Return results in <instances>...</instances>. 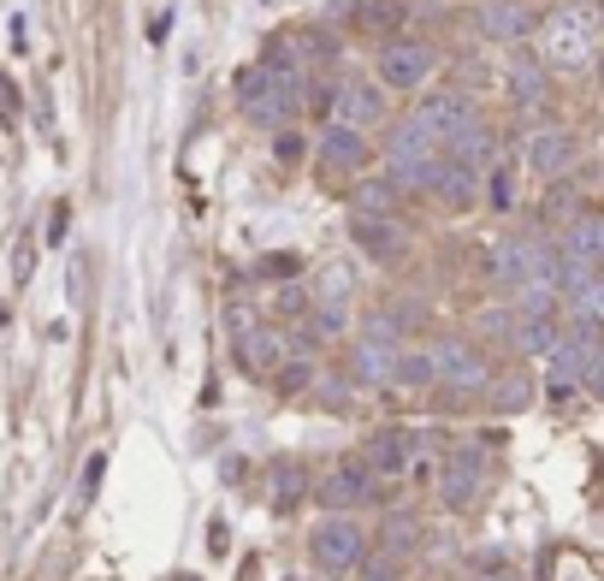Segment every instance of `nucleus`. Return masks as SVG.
Wrapping results in <instances>:
<instances>
[{
  "label": "nucleus",
  "mask_w": 604,
  "mask_h": 581,
  "mask_svg": "<svg viewBox=\"0 0 604 581\" xmlns=\"http://www.w3.org/2000/svg\"><path fill=\"white\" fill-rule=\"evenodd\" d=\"M599 48V7H569L545 24V54L557 66H586Z\"/></svg>",
  "instance_id": "1"
},
{
  "label": "nucleus",
  "mask_w": 604,
  "mask_h": 581,
  "mask_svg": "<svg viewBox=\"0 0 604 581\" xmlns=\"http://www.w3.org/2000/svg\"><path fill=\"white\" fill-rule=\"evenodd\" d=\"M498 280L515 285V290H545V285L557 290V267H551L539 238H510L504 250H498Z\"/></svg>",
  "instance_id": "2"
},
{
  "label": "nucleus",
  "mask_w": 604,
  "mask_h": 581,
  "mask_svg": "<svg viewBox=\"0 0 604 581\" xmlns=\"http://www.w3.org/2000/svg\"><path fill=\"white\" fill-rule=\"evenodd\" d=\"M238 107L249 113V119H261V125H285L290 113H297V101L278 90L267 66H243L238 71Z\"/></svg>",
  "instance_id": "3"
},
{
  "label": "nucleus",
  "mask_w": 604,
  "mask_h": 581,
  "mask_svg": "<svg viewBox=\"0 0 604 581\" xmlns=\"http://www.w3.org/2000/svg\"><path fill=\"white\" fill-rule=\"evenodd\" d=\"M599 261H604V214H581V220L563 231V273H557V280H569L581 290Z\"/></svg>",
  "instance_id": "4"
},
{
  "label": "nucleus",
  "mask_w": 604,
  "mask_h": 581,
  "mask_svg": "<svg viewBox=\"0 0 604 581\" xmlns=\"http://www.w3.org/2000/svg\"><path fill=\"white\" fill-rule=\"evenodd\" d=\"M433 78V48L426 42H386L379 54V83L386 90H421Z\"/></svg>",
  "instance_id": "5"
},
{
  "label": "nucleus",
  "mask_w": 604,
  "mask_h": 581,
  "mask_svg": "<svg viewBox=\"0 0 604 581\" xmlns=\"http://www.w3.org/2000/svg\"><path fill=\"white\" fill-rule=\"evenodd\" d=\"M338 119H344L350 130H367L386 119V95H379L374 78H344L338 83Z\"/></svg>",
  "instance_id": "6"
},
{
  "label": "nucleus",
  "mask_w": 604,
  "mask_h": 581,
  "mask_svg": "<svg viewBox=\"0 0 604 581\" xmlns=\"http://www.w3.org/2000/svg\"><path fill=\"white\" fill-rule=\"evenodd\" d=\"M415 125L438 143V149H445V143H451L463 125H475V107H468L463 95H426V107L415 113Z\"/></svg>",
  "instance_id": "7"
},
{
  "label": "nucleus",
  "mask_w": 604,
  "mask_h": 581,
  "mask_svg": "<svg viewBox=\"0 0 604 581\" xmlns=\"http://www.w3.org/2000/svg\"><path fill=\"white\" fill-rule=\"evenodd\" d=\"M480 31L492 36V42H515V36L534 31V7H522V0H486Z\"/></svg>",
  "instance_id": "8"
},
{
  "label": "nucleus",
  "mask_w": 604,
  "mask_h": 581,
  "mask_svg": "<svg viewBox=\"0 0 604 581\" xmlns=\"http://www.w3.org/2000/svg\"><path fill=\"white\" fill-rule=\"evenodd\" d=\"M320 161H327L332 172L367 167V137H362V130H350V125H332L327 137H320Z\"/></svg>",
  "instance_id": "9"
},
{
  "label": "nucleus",
  "mask_w": 604,
  "mask_h": 581,
  "mask_svg": "<svg viewBox=\"0 0 604 581\" xmlns=\"http://www.w3.org/2000/svg\"><path fill=\"white\" fill-rule=\"evenodd\" d=\"M569 161H574V143L563 137V130H539V137L527 143V167H534L539 179H557Z\"/></svg>",
  "instance_id": "10"
},
{
  "label": "nucleus",
  "mask_w": 604,
  "mask_h": 581,
  "mask_svg": "<svg viewBox=\"0 0 604 581\" xmlns=\"http://www.w3.org/2000/svg\"><path fill=\"white\" fill-rule=\"evenodd\" d=\"M391 161L397 167H426V161H438V143L426 137L415 119H403V125L391 130Z\"/></svg>",
  "instance_id": "11"
},
{
  "label": "nucleus",
  "mask_w": 604,
  "mask_h": 581,
  "mask_svg": "<svg viewBox=\"0 0 604 581\" xmlns=\"http://www.w3.org/2000/svg\"><path fill=\"white\" fill-rule=\"evenodd\" d=\"M350 231H356V243L367 255H403V231H397L391 220H367V214H356Z\"/></svg>",
  "instance_id": "12"
},
{
  "label": "nucleus",
  "mask_w": 604,
  "mask_h": 581,
  "mask_svg": "<svg viewBox=\"0 0 604 581\" xmlns=\"http://www.w3.org/2000/svg\"><path fill=\"white\" fill-rule=\"evenodd\" d=\"M475 179H480V172H468L456 161H438L433 167V196L438 202H475Z\"/></svg>",
  "instance_id": "13"
},
{
  "label": "nucleus",
  "mask_w": 604,
  "mask_h": 581,
  "mask_svg": "<svg viewBox=\"0 0 604 581\" xmlns=\"http://www.w3.org/2000/svg\"><path fill=\"white\" fill-rule=\"evenodd\" d=\"M367 492H374V481H367L362 463H338V475L327 481V504H362Z\"/></svg>",
  "instance_id": "14"
},
{
  "label": "nucleus",
  "mask_w": 604,
  "mask_h": 581,
  "mask_svg": "<svg viewBox=\"0 0 604 581\" xmlns=\"http://www.w3.org/2000/svg\"><path fill=\"white\" fill-rule=\"evenodd\" d=\"M320 563H332V570H344L350 558H356V528H344V522H332V528H320Z\"/></svg>",
  "instance_id": "15"
},
{
  "label": "nucleus",
  "mask_w": 604,
  "mask_h": 581,
  "mask_svg": "<svg viewBox=\"0 0 604 581\" xmlns=\"http://www.w3.org/2000/svg\"><path fill=\"white\" fill-rule=\"evenodd\" d=\"M438 374H445L451 386H475L480 380V362L468 351H445V362H438Z\"/></svg>",
  "instance_id": "16"
},
{
  "label": "nucleus",
  "mask_w": 604,
  "mask_h": 581,
  "mask_svg": "<svg viewBox=\"0 0 604 581\" xmlns=\"http://www.w3.org/2000/svg\"><path fill=\"white\" fill-rule=\"evenodd\" d=\"M574 315H581L586 327H604V280H599V285H581V290H574Z\"/></svg>",
  "instance_id": "17"
},
{
  "label": "nucleus",
  "mask_w": 604,
  "mask_h": 581,
  "mask_svg": "<svg viewBox=\"0 0 604 581\" xmlns=\"http://www.w3.org/2000/svg\"><path fill=\"white\" fill-rule=\"evenodd\" d=\"M356 19L367 24V31H391V24H397V0H362Z\"/></svg>",
  "instance_id": "18"
},
{
  "label": "nucleus",
  "mask_w": 604,
  "mask_h": 581,
  "mask_svg": "<svg viewBox=\"0 0 604 581\" xmlns=\"http://www.w3.org/2000/svg\"><path fill=\"white\" fill-rule=\"evenodd\" d=\"M243 356H249V368H267V362L278 356V332H249V339H243Z\"/></svg>",
  "instance_id": "19"
},
{
  "label": "nucleus",
  "mask_w": 604,
  "mask_h": 581,
  "mask_svg": "<svg viewBox=\"0 0 604 581\" xmlns=\"http://www.w3.org/2000/svg\"><path fill=\"white\" fill-rule=\"evenodd\" d=\"M510 95L515 101H539V71L534 66H515L510 71Z\"/></svg>",
  "instance_id": "20"
},
{
  "label": "nucleus",
  "mask_w": 604,
  "mask_h": 581,
  "mask_svg": "<svg viewBox=\"0 0 604 581\" xmlns=\"http://www.w3.org/2000/svg\"><path fill=\"white\" fill-rule=\"evenodd\" d=\"M522 344H527V351H545V344H551V315H527Z\"/></svg>",
  "instance_id": "21"
},
{
  "label": "nucleus",
  "mask_w": 604,
  "mask_h": 581,
  "mask_svg": "<svg viewBox=\"0 0 604 581\" xmlns=\"http://www.w3.org/2000/svg\"><path fill=\"white\" fill-rule=\"evenodd\" d=\"M362 374H386V351H374V344H367V351H362Z\"/></svg>",
  "instance_id": "22"
},
{
  "label": "nucleus",
  "mask_w": 604,
  "mask_h": 581,
  "mask_svg": "<svg viewBox=\"0 0 604 581\" xmlns=\"http://www.w3.org/2000/svg\"><path fill=\"white\" fill-rule=\"evenodd\" d=\"M492 202H498V208H510V172H498V179H492Z\"/></svg>",
  "instance_id": "23"
},
{
  "label": "nucleus",
  "mask_w": 604,
  "mask_h": 581,
  "mask_svg": "<svg viewBox=\"0 0 604 581\" xmlns=\"http://www.w3.org/2000/svg\"><path fill=\"white\" fill-rule=\"evenodd\" d=\"M599 78H604V71H599Z\"/></svg>",
  "instance_id": "24"
}]
</instances>
